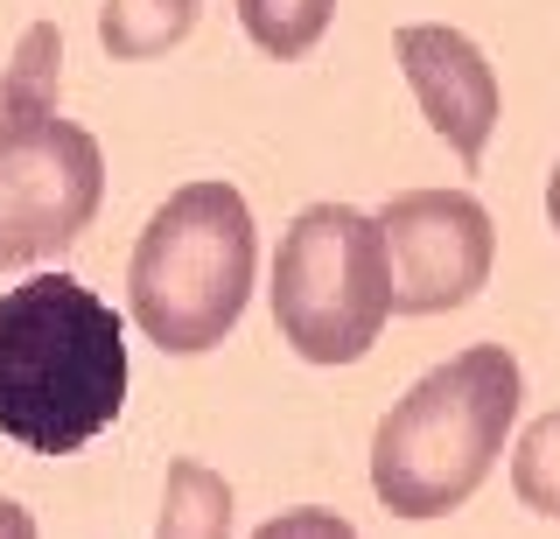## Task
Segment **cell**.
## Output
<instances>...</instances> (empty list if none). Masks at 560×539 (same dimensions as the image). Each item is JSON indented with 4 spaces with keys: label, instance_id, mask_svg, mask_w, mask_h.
I'll list each match as a JSON object with an SVG mask.
<instances>
[{
    "label": "cell",
    "instance_id": "1",
    "mask_svg": "<svg viewBox=\"0 0 560 539\" xmlns=\"http://www.w3.org/2000/svg\"><path fill=\"white\" fill-rule=\"evenodd\" d=\"M127 407V329L78 273L0 294V434L28 456H78Z\"/></svg>",
    "mask_w": 560,
    "mask_h": 539
},
{
    "label": "cell",
    "instance_id": "2",
    "mask_svg": "<svg viewBox=\"0 0 560 539\" xmlns=\"http://www.w3.org/2000/svg\"><path fill=\"white\" fill-rule=\"evenodd\" d=\"M518 358L504 343H469L428 378H413L407 399L372 434V491L393 518H448L483 491V477L504 456V434L518 421Z\"/></svg>",
    "mask_w": 560,
    "mask_h": 539
},
{
    "label": "cell",
    "instance_id": "3",
    "mask_svg": "<svg viewBox=\"0 0 560 539\" xmlns=\"http://www.w3.org/2000/svg\"><path fill=\"white\" fill-rule=\"evenodd\" d=\"M253 267H259V238L245 197L232 183H183L140 224V246L127 267L133 323L168 358L218 351L245 316Z\"/></svg>",
    "mask_w": 560,
    "mask_h": 539
},
{
    "label": "cell",
    "instance_id": "4",
    "mask_svg": "<svg viewBox=\"0 0 560 539\" xmlns=\"http://www.w3.org/2000/svg\"><path fill=\"white\" fill-rule=\"evenodd\" d=\"M393 316L378 218L350 203H308L273 253V329L308 364H358Z\"/></svg>",
    "mask_w": 560,
    "mask_h": 539
},
{
    "label": "cell",
    "instance_id": "5",
    "mask_svg": "<svg viewBox=\"0 0 560 539\" xmlns=\"http://www.w3.org/2000/svg\"><path fill=\"white\" fill-rule=\"evenodd\" d=\"M105 197V154L63 113L0 119V267H35L84 238Z\"/></svg>",
    "mask_w": 560,
    "mask_h": 539
},
{
    "label": "cell",
    "instance_id": "6",
    "mask_svg": "<svg viewBox=\"0 0 560 539\" xmlns=\"http://www.w3.org/2000/svg\"><path fill=\"white\" fill-rule=\"evenodd\" d=\"M385 267H393V316H442L490 281L498 224L469 189H399L378 211Z\"/></svg>",
    "mask_w": 560,
    "mask_h": 539
},
{
    "label": "cell",
    "instance_id": "7",
    "mask_svg": "<svg viewBox=\"0 0 560 539\" xmlns=\"http://www.w3.org/2000/svg\"><path fill=\"white\" fill-rule=\"evenodd\" d=\"M393 57H399V71H407L428 127L463 154V168H477L490 133H498V113H504V92H498L490 57L448 22H407L393 36Z\"/></svg>",
    "mask_w": 560,
    "mask_h": 539
},
{
    "label": "cell",
    "instance_id": "8",
    "mask_svg": "<svg viewBox=\"0 0 560 539\" xmlns=\"http://www.w3.org/2000/svg\"><path fill=\"white\" fill-rule=\"evenodd\" d=\"M154 539H232V483H224L210 462L175 456L168 462V483H162Z\"/></svg>",
    "mask_w": 560,
    "mask_h": 539
},
{
    "label": "cell",
    "instance_id": "9",
    "mask_svg": "<svg viewBox=\"0 0 560 539\" xmlns=\"http://www.w3.org/2000/svg\"><path fill=\"white\" fill-rule=\"evenodd\" d=\"M197 8L203 0H105L98 8V43L113 49L119 63H148L175 49L197 28Z\"/></svg>",
    "mask_w": 560,
    "mask_h": 539
},
{
    "label": "cell",
    "instance_id": "10",
    "mask_svg": "<svg viewBox=\"0 0 560 539\" xmlns=\"http://www.w3.org/2000/svg\"><path fill=\"white\" fill-rule=\"evenodd\" d=\"M57 78H63V36H57V22H28L22 43H14V63L0 71V119L57 113Z\"/></svg>",
    "mask_w": 560,
    "mask_h": 539
},
{
    "label": "cell",
    "instance_id": "11",
    "mask_svg": "<svg viewBox=\"0 0 560 539\" xmlns=\"http://www.w3.org/2000/svg\"><path fill=\"white\" fill-rule=\"evenodd\" d=\"M329 14H337V0H238L245 36L267 49V57H280V63L308 57V49L323 43L329 36Z\"/></svg>",
    "mask_w": 560,
    "mask_h": 539
},
{
    "label": "cell",
    "instance_id": "12",
    "mask_svg": "<svg viewBox=\"0 0 560 539\" xmlns=\"http://www.w3.org/2000/svg\"><path fill=\"white\" fill-rule=\"evenodd\" d=\"M512 491H518L525 512L560 518V407L539 413V421L518 434V448H512Z\"/></svg>",
    "mask_w": 560,
    "mask_h": 539
},
{
    "label": "cell",
    "instance_id": "13",
    "mask_svg": "<svg viewBox=\"0 0 560 539\" xmlns=\"http://www.w3.org/2000/svg\"><path fill=\"white\" fill-rule=\"evenodd\" d=\"M253 539H358V526H350L343 512H323V504H302V512H280L267 518Z\"/></svg>",
    "mask_w": 560,
    "mask_h": 539
},
{
    "label": "cell",
    "instance_id": "14",
    "mask_svg": "<svg viewBox=\"0 0 560 539\" xmlns=\"http://www.w3.org/2000/svg\"><path fill=\"white\" fill-rule=\"evenodd\" d=\"M0 539H43V532H35V518H28V504L0 497Z\"/></svg>",
    "mask_w": 560,
    "mask_h": 539
},
{
    "label": "cell",
    "instance_id": "15",
    "mask_svg": "<svg viewBox=\"0 0 560 539\" xmlns=\"http://www.w3.org/2000/svg\"><path fill=\"white\" fill-rule=\"evenodd\" d=\"M547 224L560 232V162H553V176H547Z\"/></svg>",
    "mask_w": 560,
    "mask_h": 539
}]
</instances>
